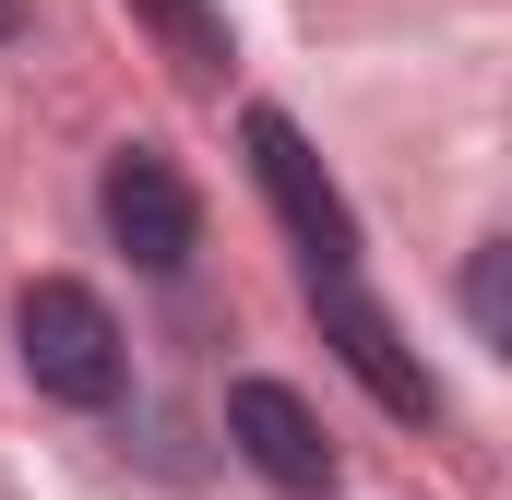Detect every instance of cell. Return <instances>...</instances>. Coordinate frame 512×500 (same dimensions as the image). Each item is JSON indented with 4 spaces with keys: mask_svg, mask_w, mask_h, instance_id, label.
Segmentation results:
<instances>
[{
    "mask_svg": "<svg viewBox=\"0 0 512 500\" xmlns=\"http://www.w3.org/2000/svg\"><path fill=\"white\" fill-rule=\"evenodd\" d=\"M12 346H24V381H36L48 405H120V381H131L120 310H108L96 286H72V274H36V286H24Z\"/></svg>",
    "mask_w": 512,
    "mask_h": 500,
    "instance_id": "1",
    "label": "cell"
},
{
    "mask_svg": "<svg viewBox=\"0 0 512 500\" xmlns=\"http://www.w3.org/2000/svg\"><path fill=\"white\" fill-rule=\"evenodd\" d=\"M310 310H322V334H334V358L382 393L393 417H441V381L405 358V334H393V310L358 286V262H310Z\"/></svg>",
    "mask_w": 512,
    "mask_h": 500,
    "instance_id": "2",
    "label": "cell"
},
{
    "mask_svg": "<svg viewBox=\"0 0 512 500\" xmlns=\"http://www.w3.org/2000/svg\"><path fill=\"white\" fill-rule=\"evenodd\" d=\"M239 143H251V179H262V203L286 215V239L310 250V262H358V215H346V191L322 179V155L298 143V120H286V108H251Z\"/></svg>",
    "mask_w": 512,
    "mask_h": 500,
    "instance_id": "3",
    "label": "cell"
},
{
    "mask_svg": "<svg viewBox=\"0 0 512 500\" xmlns=\"http://www.w3.org/2000/svg\"><path fill=\"white\" fill-rule=\"evenodd\" d=\"M96 215H108V239H120L143 274H179V262L203 250V203H191V179H179L155 143H120V155H108Z\"/></svg>",
    "mask_w": 512,
    "mask_h": 500,
    "instance_id": "4",
    "label": "cell"
},
{
    "mask_svg": "<svg viewBox=\"0 0 512 500\" xmlns=\"http://www.w3.org/2000/svg\"><path fill=\"white\" fill-rule=\"evenodd\" d=\"M227 441L262 465V489H286V500H322V489H334V441H322L310 393L274 381V370H239V381H227Z\"/></svg>",
    "mask_w": 512,
    "mask_h": 500,
    "instance_id": "5",
    "label": "cell"
},
{
    "mask_svg": "<svg viewBox=\"0 0 512 500\" xmlns=\"http://www.w3.org/2000/svg\"><path fill=\"white\" fill-rule=\"evenodd\" d=\"M131 12L155 24V48H167V60H179L191 84H215V72L239 60V48H227V12H215V0H131Z\"/></svg>",
    "mask_w": 512,
    "mask_h": 500,
    "instance_id": "6",
    "label": "cell"
},
{
    "mask_svg": "<svg viewBox=\"0 0 512 500\" xmlns=\"http://www.w3.org/2000/svg\"><path fill=\"white\" fill-rule=\"evenodd\" d=\"M453 298H465V334H477L489 358H512V239L465 250V274H453Z\"/></svg>",
    "mask_w": 512,
    "mask_h": 500,
    "instance_id": "7",
    "label": "cell"
},
{
    "mask_svg": "<svg viewBox=\"0 0 512 500\" xmlns=\"http://www.w3.org/2000/svg\"><path fill=\"white\" fill-rule=\"evenodd\" d=\"M12 36H24V0H0V48H12Z\"/></svg>",
    "mask_w": 512,
    "mask_h": 500,
    "instance_id": "8",
    "label": "cell"
}]
</instances>
